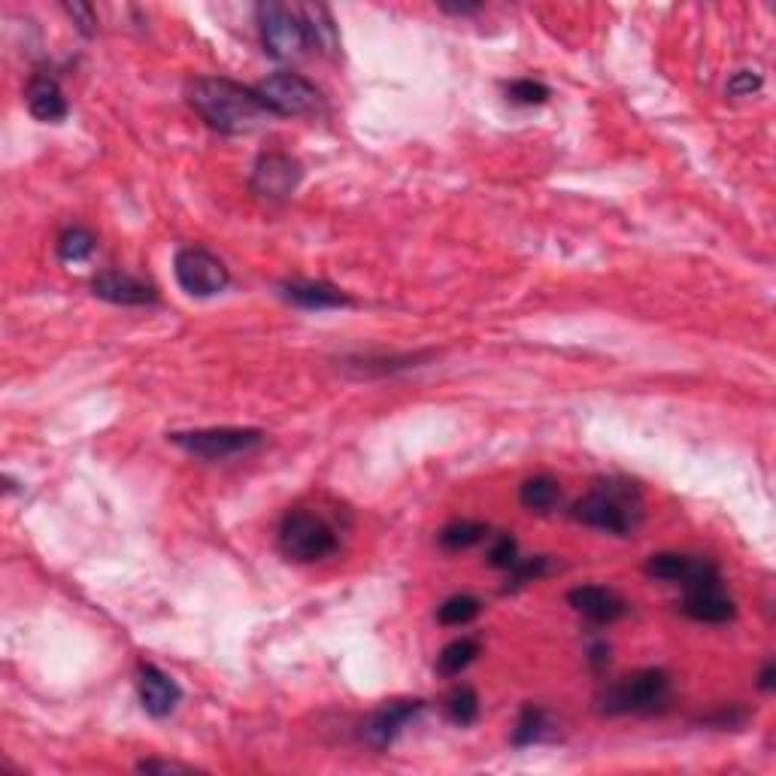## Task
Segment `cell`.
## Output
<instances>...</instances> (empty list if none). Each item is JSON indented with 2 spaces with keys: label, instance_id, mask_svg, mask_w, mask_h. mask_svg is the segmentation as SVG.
Returning a JSON list of instances; mask_svg holds the SVG:
<instances>
[{
  "label": "cell",
  "instance_id": "cell-31",
  "mask_svg": "<svg viewBox=\"0 0 776 776\" xmlns=\"http://www.w3.org/2000/svg\"><path fill=\"white\" fill-rule=\"evenodd\" d=\"M140 774H191L194 767L191 764H179V762H158V759H147V762L137 764Z\"/></svg>",
  "mask_w": 776,
  "mask_h": 776
},
{
  "label": "cell",
  "instance_id": "cell-12",
  "mask_svg": "<svg viewBox=\"0 0 776 776\" xmlns=\"http://www.w3.org/2000/svg\"><path fill=\"white\" fill-rule=\"evenodd\" d=\"M425 710V701H392L373 710L361 725V737L367 747L389 749L397 740V734L407 728V722L416 718Z\"/></svg>",
  "mask_w": 776,
  "mask_h": 776
},
{
  "label": "cell",
  "instance_id": "cell-18",
  "mask_svg": "<svg viewBox=\"0 0 776 776\" xmlns=\"http://www.w3.org/2000/svg\"><path fill=\"white\" fill-rule=\"evenodd\" d=\"M558 500H561V485L549 473H537L519 488V504L527 513H549V510H556Z\"/></svg>",
  "mask_w": 776,
  "mask_h": 776
},
{
  "label": "cell",
  "instance_id": "cell-13",
  "mask_svg": "<svg viewBox=\"0 0 776 776\" xmlns=\"http://www.w3.org/2000/svg\"><path fill=\"white\" fill-rule=\"evenodd\" d=\"M683 591H686V595H683L679 610L689 615V619H695V622H703V625H725V622H732L734 615H737V603H734V598L725 595L722 580L683 588Z\"/></svg>",
  "mask_w": 776,
  "mask_h": 776
},
{
  "label": "cell",
  "instance_id": "cell-28",
  "mask_svg": "<svg viewBox=\"0 0 776 776\" xmlns=\"http://www.w3.org/2000/svg\"><path fill=\"white\" fill-rule=\"evenodd\" d=\"M516 561H519V543L513 534H500L488 549V564L498 568V571H510Z\"/></svg>",
  "mask_w": 776,
  "mask_h": 776
},
{
  "label": "cell",
  "instance_id": "cell-34",
  "mask_svg": "<svg viewBox=\"0 0 776 776\" xmlns=\"http://www.w3.org/2000/svg\"><path fill=\"white\" fill-rule=\"evenodd\" d=\"M774 686H776V664L774 661H767V664H764L762 676H759V689L774 691Z\"/></svg>",
  "mask_w": 776,
  "mask_h": 776
},
{
  "label": "cell",
  "instance_id": "cell-25",
  "mask_svg": "<svg viewBox=\"0 0 776 776\" xmlns=\"http://www.w3.org/2000/svg\"><path fill=\"white\" fill-rule=\"evenodd\" d=\"M546 728H549V725H546V713H543L540 707L527 703L513 728V747H531V743H537V740H543Z\"/></svg>",
  "mask_w": 776,
  "mask_h": 776
},
{
  "label": "cell",
  "instance_id": "cell-26",
  "mask_svg": "<svg viewBox=\"0 0 776 776\" xmlns=\"http://www.w3.org/2000/svg\"><path fill=\"white\" fill-rule=\"evenodd\" d=\"M552 571V561L546 556H537V558H519L513 568H510V586L507 588H519L525 586V583H531V580H540L543 573Z\"/></svg>",
  "mask_w": 776,
  "mask_h": 776
},
{
  "label": "cell",
  "instance_id": "cell-23",
  "mask_svg": "<svg viewBox=\"0 0 776 776\" xmlns=\"http://www.w3.org/2000/svg\"><path fill=\"white\" fill-rule=\"evenodd\" d=\"M480 613H483V601H480L476 595H453V598H446V601L437 607V622L440 625L455 628V625L473 622Z\"/></svg>",
  "mask_w": 776,
  "mask_h": 776
},
{
  "label": "cell",
  "instance_id": "cell-22",
  "mask_svg": "<svg viewBox=\"0 0 776 776\" xmlns=\"http://www.w3.org/2000/svg\"><path fill=\"white\" fill-rule=\"evenodd\" d=\"M485 534H488V525H483V522L455 519V522H449V525L440 531V546H443V549H453V552H461V549H470V546L483 543Z\"/></svg>",
  "mask_w": 776,
  "mask_h": 776
},
{
  "label": "cell",
  "instance_id": "cell-30",
  "mask_svg": "<svg viewBox=\"0 0 776 776\" xmlns=\"http://www.w3.org/2000/svg\"><path fill=\"white\" fill-rule=\"evenodd\" d=\"M64 13L74 18V25L79 28V34H86V37L94 34L98 18H94V10H91L88 3H64Z\"/></svg>",
  "mask_w": 776,
  "mask_h": 776
},
{
  "label": "cell",
  "instance_id": "cell-4",
  "mask_svg": "<svg viewBox=\"0 0 776 776\" xmlns=\"http://www.w3.org/2000/svg\"><path fill=\"white\" fill-rule=\"evenodd\" d=\"M279 549L289 561L313 564V561H322L338 552L340 534L325 516L294 507L279 522Z\"/></svg>",
  "mask_w": 776,
  "mask_h": 776
},
{
  "label": "cell",
  "instance_id": "cell-2",
  "mask_svg": "<svg viewBox=\"0 0 776 776\" xmlns=\"http://www.w3.org/2000/svg\"><path fill=\"white\" fill-rule=\"evenodd\" d=\"M571 516L576 522L598 531H610L619 537H628L644 522V500L640 488L628 480L607 476L591 485V492L573 504Z\"/></svg>",
  "mask_w": 776,
  "mask_h": 776
},
{
  "label": "cell",
  "instance_id": "cell-16",
  "mask_svg": "<svg viewBox=\"0 0 776 776\" xmlns=\"http://www.w3.org/2000/svg\"><path fill=\"white\" fill-rule=\"evenodd\" d=\"M568 601L580 615H586L595 625H613L628 613V603L622 601L615 591L603 586H580L568 595Z\"/></svg>",
  "mask_w": 776,
  "mask_h": 776
},
{
  "label": "cell",
  "instance_id": "cell-11",
  "mask_svg": "<svg viewBox=\"0 0 776 776\" xmlns=\"http://www.w3.org/2000/svg\"><path fill=\"white\" fill-rule=\"evenodd\" d=\"M91 292L94 297H101L106 304H118V307H147V304L158 301V289L149 279L133 277L125 270H101L91 279Z\"/></svg>",
  "mask_w": 776,
  "mask_h": 776
},
{
  "label": "cell",
  "instance_id": "cell-19",
  "mask_svg": "<svg viewBox=\"0 0 776 776\" xmlns=\"http://www.w3.org/2000/svg\"><path fill=\"white\" fill-rule=\"evenodd\" d=\"M301 15H304V25H307L309 46H319L322 52L334 55L340 46V37L338 25H334V18H331V10L322 7V3H316V7L309 3V7H301Z\"/></svg>",
  "mask_w": 776,
  "mask_h": 776
},
{
  "label": "cell",
  "instance_id": "cell-6",
  "mask_svg": "<svg viewBox=\"0 0 776 776\" xmlns=\"http://www.w3.org/2000/svg\"><path fill=\"white\" fill-rule=\"evenodd\" d=\"M255 13H258L262 46L270 59H297L309 46V34L301 10L285 7V3H277V0H267V3H258Z\"/></svg>",
  "mask_w": 776,
  "mask_h": 776
},
{
  "label": "cell",
  "instance_id": "cell-9",
  "mask_svg": "<svg viewBox=\"0 0 776 776\" xmlns=\"http://www.w3.org/2000/svg\"><path fill=\"white\" fill-rule=\"evenodd\" d=\"M301 179H304V167L297 158L285 152H264L252 167L250 186L264 201H285L297 191Z\"/></svg>",
  "mask_w": 776,
  "mask_h": 776
},
{
  "label": "cell",
  "instance_id": "cell-27",
  "mask_svg": "<svg viewBox=\"0 0 776 776\" xmlns=\"http://www.w3.org/2000/svg\"><path fill=\"white\" fill-rule=\"evenodd\" d=\"M507 98L519 106H534V103H543L549 98V88L537 79H516L507 86Z\"/></svg>",
  "mask_w": 776,
  "mask_h": 776
},
{
  "label": "cell",
  "instance_id": "cell-7",
  "mask_svg": "<svg viewBox=\"0 0 776 776\" xmlns=\"http://www.w3.org/2000/svg\"><path fill=\"white\" fill-rule=\"evenodd\" d=\"M255 91L273 116L301 118L322 113V91L301 74H292V71H279V74L267 76L255 86Z\"/></svg>",
  "mask_w": 776,
  "mask_h": 776
},
{
  "label": "cell",
  "instance_id": "cell-1",
  "mask_svg": "<svg viewBox=\"0 0 776 776\" xmlns=\"http://www.w3.org/2000/svg\"><path fill=\"white\" fill-rule=\"evenodd\" d=\"M186 101L213 131L252 133L277 118L255 88H246L225 76H198L186 86Z\"/></svg>",
  "mask_w": 776,
  "mask_h": 776
},
{
  "label": "cell",
  "instance_id": "cell-29",
  "mask_svg": "<svg viewBox=\"0 0 776 776\" xmlns=\"http://www.w3.org/2000/svg\"><path fill=\"white\" fill-rule=\"evenodd\" d=\"M764 79L755 71H737V74L728 79V86H725V91L732 94V98H749V94H755V91H762Z\"/></svg>",
  "mask_w": 776,
  "mask_h": 776
},
{
  "label": "cell",
  "instance_id": "cell-33",
  "mask_svg": "<svg viewBox=\"0 0 776 776\" xmlns=\"http://www.w3.org/2000/svg\"><path fill=\"white\" fill-rule=\"evenodd\" d=\"M440 10L449 15H473L476 10H480V3H449V0H443Z\"/></svg>",
  "mask_w": 776,
  "mask_h": 776
},
{
  "label": "cell",
  "instance_id": "cell-24",
  "mask_svg": "<svg viewBox=\"0 0 776 776\" xmlns=\"http://www.w3.org/2000/svg\"><path fill=\"white\" fill-rule=\"evenodd\" d=\"M446 716L453 718L455 725H461V728L473 725V722L480 718V698H476V691L470 689V686H455V689L449 691V698H446Z\"/></svg>",
  "mask_w": 776,
  "mask_h": 776
},
{
  "label": "cell",
  "instance_id": "cell-8",
  "mask_svg": "<svg viewBox=\"0 0 776 776\" xmlns=\"http://www.w3.org/2000/svg\"><path fill=\"white\" fill-rule=\"evenodd\" d=\"M174 273L179 289L191 297H216L231 282L225 262L204 246H186L176 252Z\"/></svg>",
  "mask_w": 776,
  "mask_h": 776
},
{
  "label": "cell",
  "instance_id": "cell-20",
  "mask_svg": "<svg viewBox=\"0 0 776 776\" xmlns=\"http://www.w3.org/2000/svg\"><path fill=\"white\" fill-rule=\"evenodd\" d=\"M55 250H59V258L64 264L88 262L94 255V250H98V237L91 234L88 228H82V225H71V228L61 231Z\"/></svg>",
  "mask_w": 776,
  "mask_h": 776
},
{
  "label": "cell",
  "instance_id": "cell-3",
  "mask_svg": "<svg viewBox=\"0 0 776 776\" xmlns=\"http://www.w3.org/2000/svg\"><path fill=\"white\" fill-rule=\"evenodd\" d=\"M667 701H671V676L661 667H644L607 686L598 695V710L603 716H628V713L646 716L664 710Z\"/></svg>",
  "mask_w": 776,
  "mask_h": 776
},
{
  "label": "cell",
  "instance_id": "cell-5",
  "mask_svg": "<svg viewBox=\"0 0 776 776\" xmlns=\"http://www.w3.org/2000/svg\"><path fill=\"white\" fill-rule=\"evenodd\" d=\"M167 437L174 446L204 461H228L237 455H250L262 449L267 440L258 428H201V431H174Z\"/></svg>",
  "mask_w": 776,
  "mask_h": 776
},
{
  "label": "cell",
  "instance_id": "cell-10",
  "mask_svg": "<svg viewBox=\"0 0 776 776\" xmlns=\"http://www.w3.org/2000/svg\"><path fill=\"white\" fill-rule=\"evenodd\" d=\"M646 576L661 580V583H674V586L691 588L701 583H716L722 573L713 561L698 556H683V552H659L646 561Z\"/></svg>",
  "mask_w": 776,
  "mask_h": 776
},
{
  "label": "cell",
  "instance_id": "cell-21",
  "mask_svg": "<svg viewBox=\"0 0 776 776\" xmlns=\"http://www.w3.org/2000/svg\"><path fill=\"white\" fill-rule=\"evenodd\" d=\"M476 656H480V640L476 637H458L453 644L443 646V652L437 656V674L458 676L476 661Z\"/></svg>",
  "mask_w": 776,
  "mask_h": 776
},
{
  "label": "cell",
  "instance_id": "cell-15",
  "mask_svg": "<svg viewBox=\"0 0 776 776\" xmlns=\"http://www.w3.org/2000/svg\"><path fill=\"white\" fill-rule=\"evenodd\" d=\"M25 103H28L30 116L37 118V122H46V125H59L71 113L59 79L49 74L30 76L28 88H25Z\"/></svg>",
  "mask_w": 776,
  "mask_h": 776
},
{
  "label": "cell",
  "instance_id": "cell-17",
  "mask_svg": "<svg viewBox=\"0 0 776 776\" xmlns=\"http://www.w3.org/2000/svg\"><path fill=\"white\" fill-rule=\"evenodd\" d=\"M282 297L294 304V307L304 309H340L352 307V297L346 292H340L338 285H328V282H313V279H292V282H282Z\"/></svg>",
  "mask_w": 776,
  "mask_h": 776
},
{
  "label": "cell",
  "instance_id": "cell-32",
  "mask_svg": "<svg viewBox=\"0 0 776 776\" xmlns=\"http://www.w3.org/2000/svg\"><path fill=\"white\" fill-rule=\"evenodd\" d=\"M588 661H591V667H595V671H603V667L610 664V646L607 644L591 646V649H588Z\"/></svg>",
  "mask_w": 776,
  "mask_h": 776
},
{
  "label": "cell",
  "instance_id": "cell-14",
  "mask_svg": "<svg viewBox=\"0 0 776 776\" xmlns=\"http://www.w3.org/2000/svg\"><path fill=\"white\" fill-rule=\"evenodd\" d=\"M137 695H140V703L152 718H164L170 716L176 710V703L182 698V689L176 686L174 676H167L162 667L155 664H140L137 671Z\"/></svg>",
  "mask_w": 776,
  "mask_h": 776
}]
</instances>
